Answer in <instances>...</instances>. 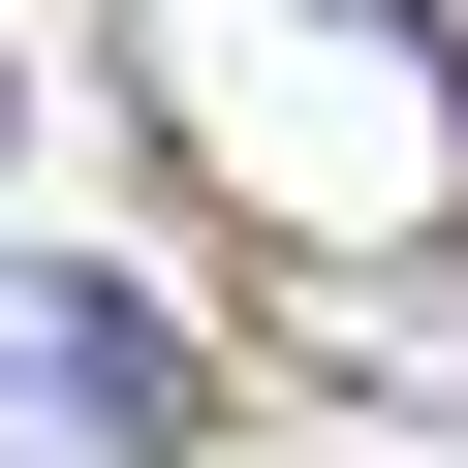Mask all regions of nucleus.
I'll use <instances>...</instances> for the list:
<instances>
[{"label": "nucleus", "mask_w": 468, "mask_h": 468, "mask_svg": "<svg viewBox=\"0 0 468 468\" xmlns=\"http://www.w3.org/2000/svg\"><path fill=\"white\" fill-rule=\"evenodd\" d=\"M0 156H32V63H0Z\"/></svg>", "instance_id": "2"}, {"label": "nucleus", "mask_w": 468, "mask_h": 468, "mask_svg": "<svg viewBox=\"0 0 468 468\" xmlns=\"http://www.w3.org/2000/svg\"><path fill=\"white\" fill-rule=\"evenodd\" d=\"M218 437V344L125 313L94 250H0V468H187Z\"/></svg>", "instance_id": "1"}]
</instances>
